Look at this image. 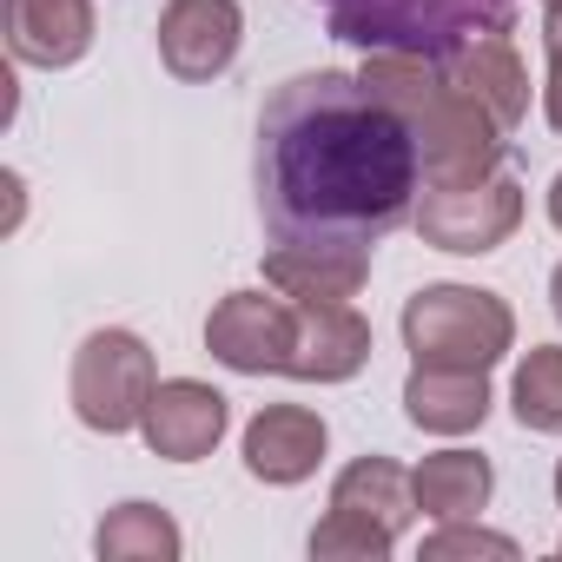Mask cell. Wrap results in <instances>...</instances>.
I'll list each match as a JSON object with an SVG mask.
<instances>
[{
    "instance_id": "obj_4",
    "label": "cell",
    "mask_w": 562,
    "mask_h": 562,
    "mask_svg": "<svg viewBox=\"0 0 562 562\" xmlns=\"http://www.w3.org/2000/svg\"><path fill=\"white\" fill-rule=\"evenodd\" d=\"M404 345L417 364H443V371H490L509 358L516 345V318L496 292L476 285H424L404 305Z\"/></svg>"
},
{
    "instance_id": "obj_9",
    "label": "cell",
    "mask_w": 562,
    "mask_h": 562,
    "mask_svg": "<svg viewBox=\"0 0 562 562\" xmlns=\"http://www.w3.org/2000/svg\"><path fill=\"white\" fill-rule=\"evenodd\" d=\"M225 424H232L225 391H212V384H199V378H166V384L153 391L139 430H146V450H153V457H166V463H199V457L218 450Z\"/></svg>"
},
{
    "instance_id": "obj_5",
    "label": "cell",
    "mask_w": 562,
    "mask_h": 562,
    "mask_svg": "<svg viewBox=\"0 0 562 562\" xmlns=\"http://www.w3.org/2000/svg\"><path fill=\"white\" fill-rule=\"evenodd\" d=\"M159 378H153V351L133 331H93L74 358V411L87 430L120 437L133 424H146Z\"/></svg>"
},
{
    "instance_id": "obj_18",
    "label": "cell",
    "mask_w": 562,
    "mask_h": 562,
    "mask_svg": "<svg viewBox=\"0 0 562 562\" xmlns=\"http://www.w3.org/2000/svg\"><path fill=\"white\" fill-rule=\"evenodd\" d=\"M509 404H516V424H522V430L562 437V345H536V351L516 364Z\"/></svg>"
},
{
    "instance_id": "obj_15",
    "label": "cell",
    "mask_w": 562,
    "mask_h": 562,
    "mask_svg": "<svg viewBox=\"0 0 562 562\" xmlns=\"http://www.w3.org/2000/svg\"><path fill=\"white\" fill-rule=\"evenodd\" d=\"M411 483H417V509H424V516L463 522V516H476V509L490 503L496 470H490V457H476V450H437V457H424V463L411 470Z\"/></svg>"
},
{
    "instance_id": "obj_1",
    "label": "cell",
    "mask_w": 562,
    "mask_h": 562,
    "mask_svg": "<svg viewBox=\"0 0 562 562\" xmlns=\"http://www.w3.org/2000/svg\"><path fill=\"white\" fill-rule=\"evenodd\" d=\"M258 212L278 245L371 251L424 192L411 126L358 74H292L258 113Z\"/></svg>"
},
{
    "instance_id": "obj_8",
    "label": "cell",
    "mask_w": 562,
    "mask_h": 562,
    "mask_svg": "<svg viewBox=\"0 0 562 562\" xmlns=\"http://www.w3.org/2000/svg\"><path fill=\"white\" fill-rule=\"evenodd\" d=\"M245 41V14L238 0H166L159 14V60L172 80H218L238 60Z\"/></svg>"
},
{
    "instance_id": "obj_6",
    "label": "cell",
    "mask_w": 562,
    "mask_h": 562,
    "mask_svg": "<svg viewBox=\"0 0 562 562\" xmlns=\"http://www.w3.org/2000/svg\"><path fill=\"white\" fill-rule=\"evenodd\" d=\"M299 345H305V305L299 299H265V292H232L218 299V312L205 318V351L238 371V378H292L299 371Z\"/></svg>"
},
{
    "instance_id": "obj_14",
    "label": "cell",
    "mask_w": 562,
    "mask_h": 562,
    "mask_svg": "<svg viewBox=\"0 0 562 562\" xmlns=\"http://www.w3.org/2000/svg\"><path fill=\"white\" fill-rule=\"evenodd\" d=\"M404 417H411L417 430H437V437L483 430V417H490V371L417 364L411 384H404Z\"/></svg>"
},
{
    "instance_id": "obj_25",
    "label": "cell",
    "mask_w": 562,
    "mask_h": 562,
    "mask_svg": "<svg viewBox=\"0 0 562 562\" xmlns=\"http://www.w3.org/2000/svg\"><path fill=\"white\" fill-rule=\"evenodd\" d=\"M549 8H555V0H549Z\"/></svg>"
},
{
    "instance_id": "obj_2",
    "label": "cell",
    "mask_w": 562,
    "mask_h": 562,
    "mask_svg": "<svg viewBox=\"0 0 562 562\" xmlns=\"http://www.w3.org/2000/svg\"><path fill=\"white\" fill-rule=\"evenodd\" d=\"M417 139L424 159V186H463V179H490L503 166V126L457 87V74L430 54H371L358 74Z\"/></svg>"
},
{
    "instance_id": "obj_11",
    "label": "cell",
    "mask_w": 562,
    "mask_h": 562,
    "mask_svg": "<svg viewBox=\"0 0 562 562\" xmlns=\"http://www.w3.org/2000/svg\"><path fill=\"white\" fill-rule=\"evenodd\" d=\"M93 47V0H8V54L21 67H74Z\"/></svg>"
},
{
    "instance_id": "obj_22",
    "label": "cell",
    "mask_w": 562,
    "mask_h": 562,
    "mask_svg": "<svg viewBox=\"0 0 562 562\" xmlns=\"http://www.w3.org/2000/svg\"><path fill=\"white\" fill-rule=\"evenodd\" d=\"M549 225L562 232V172H555V186H549Z\"/></svg>"
},
{
    "instance_id": "obj_24",
    "label": "cell",
    "mask_w": 562,
    "mask_h": 562,
    "mask_svg": "<svg viewBox=\"0 0 562 562\" xmlns=\"http://www.w3.org/2000/svg\"><path fill=\"white\" fill-rule=\"evenodd\" d=\"M555 503H562V463H555Z\"/></svg>"
},
{
    "instance_id": "obj_12",
    "label": "cell",
    "mask_w": 562,
    "mask_h": 562,
    "mask_svg": "<svg viewBox=\"0 0 562 562\" xmlns=\"http://www.w3.org/2000/svg\"><path fill=\"white\" fill-rule=\"evenodd\" d=\"M265 278L285 299H312V305H351L371 278V251H318V245H271L265 251Z\"/></svg>"
},
{
    "instance_id": "obj_16",
    "label": "cell",
    "mask_w": 562,
    "mask_h": 562,
    "mask_svg": "<svg viewBox=\"0 0 562 562\" xmlns=\"http://www.w3.org/2000/svg\"><path fill=\"white\" fill-rule=\"evenodd\" d=\"M331 509H351V516H364V522L404 536L411 516H417V483H411L391 457H358V463L331 483Z\"/></svg>"
},
{
    "instance_id": "obj_10",
    "label": "cell",
    "mask_w": 562,
    "mask_h": 562,
    "mask_svg": "<svg viewBox=\"0 0 562 562\" xmlns=\"http://www.w3.org/2000/svg\"><path fill=\"white\" fill-rule=\"evenodd\" d=\"M325 443H331V430H325L318 411H305V404H271V411H258L245 424V470L258 483L285 490V483H305L318 470Z\"/></svg>"
},
{
    "instance_id": "obj_20",
    "label": "cell",
    "mask_w": 562,
    "mask_h": 562,
    "mask_svg": "<svg viewBox=\"0 0 562 562\" xmlns=\"http://www.w3.org/2000/svg\"><path fill=\"white\" fill-rule=\"evenodd\" d=\"M450 555H496V562H509L516 542L496 536V529H470V516H463V522H443L437 536H424V562H450Z\"/></svg>"
},
{
    "instance_id": "obj_3",
    "label": "cell",
    "mask_w": 562,
    "mask_h": 562,
    "mask_svg": "<svg viewBox=\"0 0 562 562\" xmlns=\"http://www.w3.org/2000/svg\"><path fill=\"white\" fill-rule=\"evenodd\" d=\"M331 41L364 54H457L470 41L509 34L516 0H325Z\"/></svg>"
},
{
    "instance_id": "obj_17",
    "label": "cell",
    "mask_w": 562,
    "mask_h": 562,
    "mask_svg": "<svg viewBox=\"0 0 562 562\" xmlns=\"http://www.w3.org/2000/svg\"><path fill=\"white\" fill-rule=\"evenodd\" d=\"M93 549H100V562H172L186 542H179V522L159 503H120L93 529Z\"/></svg>"
},
{
    "instance_id": "obj_13",
    "label": "cell",
    "mask_w": 562,
    "mask_h": 562,
    "mask_svg": "<svg viewBox=\"0 0 562 562\" xmlns=\"http://www.w3.org/2000/svg\"><path fill=\"white\" fill-rule=\"evenodd\" d=\"M443 67L457 74V87L503 126V133H516L522 126V113H529V74H522V60H516V47L503 41V34H490V41H470V47H457V54H443Z\"/></svg>"
},
{
    "instance_id": "obj_21",
    "label": "cell",
    "mask_w": 562,
    "mask_h": 562,
    "mask_svg": "<svg viewBox=\"0 0 562 562\" xmlns=\"http://www.w3.org/2000/svg\"><path fill=\"white\" fill-rule=\"evenodd\" d=\"M542 47H549V87H542V106H549V126L562 133V0L542 21Z\"/></svg>"
},
{
    "instance_id": "obj_23",
    "label": "cell",
    "mask_w": 562,
    "mask_h": 562,
    "mask_svg": "<svg viewBox=\"0 0 562 562\" xmlns=\"http://www.w3.org/2000/svg\"><path fill=\"white\" fill-rule=\"evenodd\" d=\"M549 305H555V318H562V265H555V278H549Z\"/></svg>"
},
{
    "instance_id": "obj_7",
    "label": "cell",
    "mask_w": 562,
    "mask_h": 562,
    "mask_svg": "<svg viewBox=\"0 0 562 562\" xmlns=\"http://www.w3.org/2000/svg\"><path fill=\"white\" fill-rule=\"evenodd\" d=\"M417 238L457 258L496 251L516 225H522V186L496 166L490 179H463V186H424L417 192Z\"/></svg>"
},
{
    "instance_id": "obj_19",
    "label": "cell",
    "mask_w": 562,
    "mask_h": 562,
    "mask_svg": "<svg viewBox=\"0 0 562 562\" xmlns=\"http://www.w3.org/2000/svg\"><path fill=\"white\" fill-rule=\"evenodd\" d=\"M391 549H397V536H391V529H378V522H364V516H351V509H331V516L312 529V555H318V562H331V555L384 562Z\"/></svg>"
}]
</instances>
